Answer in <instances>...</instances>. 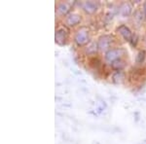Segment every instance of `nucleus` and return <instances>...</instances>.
I'll list each match as a JSON object with an SVG mask.
<instances>
[{
  "instance_id": "nucleus-1",
  "label": "nucleus",
  "mask_w": 146,
  "mask_h": 144,
  "mask_svg": "<svg viewBox=\"0 0 146 144\" xmlns=\"http://www.w3.org/2000/svg\"><path fill=\"white\" fill-rule=\"evenodd\" d=\"M125 54V50L121 48L117 49H111V50H108L105 54V60L108 62H114V61L121 60V56Z\"/></svg>"
},
{
  "instance_id": "nucleus-2",
  "label": "nucleus",
  "mask_w": 146,
  "mask_h": 144,
  "mask_svg": "<svg viewBox=\"0 0 146 144\" xmlns=\"http://www.w3.org/2000/svg\"><path fill=\"white\" fill-rule=\"evenodd\" d=\"M75 43L78 46H84V45L88 44L89 42V33L86 29H80L77 31V33L75 34L74 37Z\"/></svg>"
},
{
  "instance_id": "nucleus-3",
  "label": "nucleus",
  "mask_w": 146,
  "mask_h": 144,
  "mask_svg": "<svg viewBox=\"0 0 146 144\" xmlns=\"http://www.w3.org/2000/svg\"><path fill=\"white\" fill-rule=\"evenodd\" d=\"M67 30L63 27L58 28L56 31V43H58L60 46L66 44V40H67Z\"/></svg>"
},
{
  "instance_id": "nucleus-4",
  "label": "nucleus",
  "mask_w": 146,
  "mask_h": 144,
  "mask_svg": "<svg viewBox=\"0 0 146 144\" xmlns=\"http://www.w3.org/2000/svg\"><path fill=\"white\" fill-rule=\"evenodd\" d=\"M110 43H111V38L107 35H103V36H100L98 38V50L100 51H107L110 47Z\"/></svg>"
},
{
  "instance_id": "nucleus-5",
  "label": "nucleus",
  "mask_w": 146,
  "mask_h": 144,
  "mask_svg": "<svg viewBox=\"0 0 146 144\" xmlns=\"http://www.w3.org/2000/svg\"><path fill=\"white\" fill-rule=\"evenodd\" d=\"M117 30H118V32L123 36V38L126 40V41H128V42L131 41V39H133V34H131V31L129 30V28L128 27L122 25L118 27Z\"/></svg>"
},
{
  "instance_id": "nucleus-6",
  "label": "nucleus",
  "mask_w": 146,
  "mask_h": 144,
  "mask_svg": "<svg viewBox=\"0 0 146 144\" xmlns=\"http://www.w3.org/2000/svg\"><path fill=\"white\" fill-rule=\"evenodd\" d=\"M80 22H81V17H80V15H78V14H76V13H72V14H70V15H68L66 20H65L66 25H69V27L77 25Z\"/></svg>"
},
{
  "instance_id": "nucleus-7",
  "label": "nucleus",
  "mask_w": 146,
  "mask_h": 144,
  "mask_svg": "<svg viewBox=\"0 0 146 144\" xmlns=\"http://www.w3.org/2000/svg\"><path fill=\"white\" fill-rule=\"evenodd\" d=\"M98 2L95 1H86L83 4V9L88 14H94L98 10Z\"/></svg>"
},
{
  "instance_id": "nucleus-8",
  "label": "nucleus",
  "mask_w": 146,
  "mask_h": 144,
  "mask_svg": "<svg viewBox=\"0 0 146 144\" xmlns=\"http://www.w3.org/2000/svg\"><path fill=\"white\" fill-rule=\"evenodd\" d=\"M120 13L123 17H128L131 13V6L129 3H124L120 8Z\"/></svg>"
},
{
  "instance_id": "nucleus-9",
  "label": "nucleus",
  "mask_w": 146,
  "mask_h": 144,
  "mask_svg": "<svg viewBox=\"0 0 146 144\" xmlns=\"http://www.w3.org/2000/svg\"><path fill=\"white\" fill-rule=\"evenodd\" d=\"M69 10H70V7L67 3L62 2V3H60L58 5V11L60 15H65V14H67L69 12Z\"/></svg>"
},
{
  "instance_id": "nucleus-10",
  "label": "nucleus",
  "mask_w": 146,
  "mask_h": 144,
  "mask_svg": "<svg viewBox=\"0 0 146 144\" xmlns=\"http://www.w3.org/2000/svg\"><path fill=\"white\" fill-rule=\"evenodd\" d=\"M112 67L114 69L118 70V71H121V69H123L125 67V62L122 60H118L112 63Z\"/></svg>"
},
{
  "instance_id": "nucleus-11",
  "label": "nucleus",
  "mask_w": 146,
  "mask_h": 144,
  "mask_svg": "<svg viewBox=\"0 0 146 144\" xmlns=\"http://www.w3.org/2000/svg\"><path fill=\"white\" fill-rule=\"evenodd\" d=\"M123 79H124V74L121 71H117L114 74V76H113V81L115 83H121L123 81Z\"/></svg>"
},
{
  "instance_id": "nucleus-12",
  "label": "nucleus",
  "mask_w": 146,
  "mask_h": 144,
  "mask_svg": "<svg viewBox=\"0 0 146 144\" xmlns=\"http://www.w3.org/2000/svg\"><path fill=\"white\" fill-rule=\"evenodd\" d=\"M146 58V52L145 51H140L139 53L137 54V56H136V62L137 63H142L143 61H144Z\"/></svg>"
},
{
  "instance_id": "nucleus-13",
  "label": "nucleus",
  "mask_w": 146,
  "mask_h": 144,
  "mask_svg": "<svg viewBox=\"0 0 146 144\" xmlns=\"http://www.w3.org/2000/svg\"><path fill=\"white\" fill-rule=\"evenodd\" d=\"M135 19H136V20H139V21H142V17H141V14H140V12H136V14H135Z\"/></svg>"
},
{
  "instance_id": "nucleus-14",
  "label": "nucleus",
  "mask_w": 146,
  "mask_h": 144,
  "mask_svg": "<svg viewBox=\"0 0 146 144\" xmlns=\"http://www.w3.org/2000/svg\"><path fill=\"white\" fill-rule=\"evenodd\" d=\"M143 14L146 17V2H144V4H143Z\"/></svg>"
},
{
  "instance_id": "nucleus-15",
  "label": "nucleus",
  "mask_w": 146,
  "mask_h": 144,
  "mask_svg": "<svg viewBox=\"0 0 146 144\" xmlns=\"http://www.w3.org/2000/svg\"><path fill=\"white\" fill-rule=\"evenodd\" d=\"M143 144H146V139H145L144 141H143Z\"/></svg>"
}]
</instances>
